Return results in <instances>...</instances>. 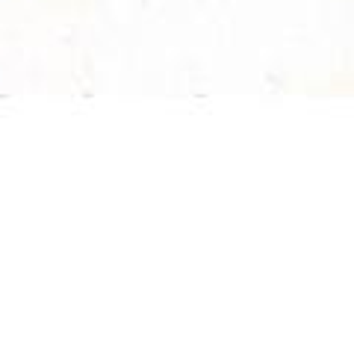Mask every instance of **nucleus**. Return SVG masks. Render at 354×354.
Wrapping results in <instances>:
<instances>
[]
</instances>
